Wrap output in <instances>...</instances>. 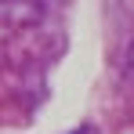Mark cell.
<instances>
[{
	"label": "cell",
	"mask_w": 134,
	"mask_h": 134,
	"mask_svg": "<svg viewBox=\"0 0 134 134\" xmlns=\"http://www.w3.org/2000/svg\"><path fill=\"white\" fill-rule=\"evenodd\" d=\"M0 4L7 7V18H11V22H15V7H18V4H25L33 15H40V0H0Z\"/></svg>",
	"instance_id": "obj_1"
},
{
	"label": "cell",
	"mask_w": 134,
	"mask_h": 134,
	"mask_svg": "<svg viewBox=\"0 0 134 134\" xmlns=\"http://www.w3.org/2000/svg\"><path fill=\"white\" fill-rule=\"evenodd\" d=\"M72 134H98V131H94V127H76Z\"/></svg>",
	"instance_id": "obj_2"
}]
</instances>
